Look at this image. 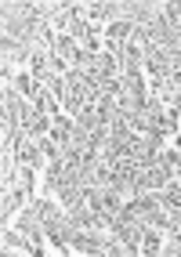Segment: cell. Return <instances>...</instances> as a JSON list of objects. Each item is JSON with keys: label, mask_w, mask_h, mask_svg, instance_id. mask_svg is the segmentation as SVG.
<instances>
[{"label": "cell", "mask_w": 181, "mask_h": 257, "mask_svg": "<svg viewBox=\"0 0 181 257\" xmlns=\"http://www.w3.org/2000/svg\"><path fill=\"white\" fill-rule=\"evenodd\" d=\"M4 87H15V91H19L22 98H29V101H33V98L40 94V87H44V83H40L37 76H33L29 69H19V73L11 76V80H4Z\"/></svg>", "instance_id": "cell-1"}, {"label": "cell", "mask_w": 181, "mask_h": 257, "mask_svg": "<svg viewBox=\"0 0 181 257\" xmlns=\"http://www.w3.org/2000/svg\"><path fill=\"white\" fill-rule=\"evenodd\" d=\"M130 33H134V22H130V19H112V22L102 29V40H109V44H127Z\"/></svg>", "instance_id": "cell-2"}, {"label": "cell", "mask_w": 181, "mask_h": 257, "mask_svg": "<svg viewBox=\"0 0 181 257\" xmlns=\"http://www.w3.org/2000/svg\"><path fill=\"white\" fill-rule=\"evenodd\" d=\"M91 73H94V76H120L123 69H120V58H116V55H109V51H98Z\"/></svg>", "instance_id": "cell-3"}, {"label": "cell", "mask_w": 181, "mask_h": 257, "mask_svg": "<svg viewBox=\"0 0 181 257\" xmlns=\"http://www.w3.org/2000/svg\"><path fill=\"white\" fill-rule=\"evenodd\" d=\"M138 246H141V253H149V257H152V253H163V232H159V228H152V225H145L141 243H138Z\"/></svg>", "instance_id": "cell-4"}, {"label": "cell", "mask_w": 181, "mask_h": 257, "mask_svg": "<svg viewBox=\"0 0 181 257\" xmlns=\"http://www.w3.org/2000/svg\"><path fill=\"white\" fill-rule=\"evenodd\" d=\"M76 47H80V44L69 37V33H58V37H55V47H51V55H55V58H62V62H73Z\"/></svg>", "instance_id": "cell-5"}]
</instances>
